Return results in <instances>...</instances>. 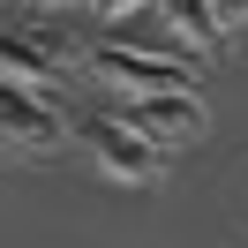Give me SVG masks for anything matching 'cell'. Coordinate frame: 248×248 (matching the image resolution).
Returning a JSON list of instances; mask_svg holds the SVG:
<instances>
[{
	"label": "cell",
	"instance_id": "1",
	"mask_svg": "<svg viewBox=\"0 0 248 248\" xmlns=\"http://www.w3.org/2000/svg\"><path fill=\"white\" fill-rule=\"evenodd\" d=\"M68 143V113L53 106L46 91L0 76V158H46Z\"/></svg>",
	"mask_w": 248,
	"mask_h": 248
},
{
	"label": "cell",
	"instance_id": "2",
	"mask_svg": "<svg viewBox=\"0 0 248 248\" xmlns=\"http://www.w3.org/2000/svg\"><path fill=\"white\" fill-rule=\"evenodd\" d=\"M83 68H91L98 83H113V91H128V98H143V91H196V76H188L173 53H143V46H121V38L91 46Z\"/></svg>",
	"mask_w": 248,
	"mask_h": 248
},
{
	"label": "cell",
	"instance_id": "3",
	"mask_svg": "<svg viewBox=\"0 0 248 248\" xmlns=\"http://www.w3.org/2000/svg\"><path fill=\"white\" fill-rule=\"evenodd\" d=\"M83 143H91V158L113 173V181H128V188H151L158 173H166V143H151L143 128H128L121 113H106V121H83Z\"/></svg>",
	"mask_w": 248,
	"mask_h": 248
},
{
	"label": "cell",
	"instance_id": "4",
	"mask_svg": "<svg viewBox=\"0 0 248 248\" xmlns=\"http://www.w3.org/2000/svg\"><path fill=\"white\" fill-rule=\"evenodd\" d=\"M121 121L173 151V143H196V136H203V98H196V91H143V98L121 106Z\"/></svg>",
	"mask_w": 248,
	"mask_h": 248
},
{
	"label": "cell",
	"instance_id": "5",
	"mask_svg": "<svg viewBox=\"0 0 248 248\" xmlns=\"http://www.w3.org/2000/svg\"><path fill=\"white\" fill-rule=\"evenodd\" d=\"M0 76H16V83H31V91H46V83H61V53H53L38 31L0 23Z\"/></svg>",
	"mask_w": 248,
	"mask_h": 248
},
{
	"label": "cell",
	"instance_id": "6",
	"mask_svg": "<svg viewBox=\"0 0 248 248\" xmlns=\"http://www.w3.org/2000/svg\"><path fill=\"white\" fill-rule=\"evenodd\" d=\"M173 23V38H188V46H211L218 38V16H211V0H158Z\"/></svg>",
	"mask_w": 248,
	"mask_h": 248
},
{
	"label": "cell",
	"instance_id": "7",
	"mask_svg": "<svg viewBox=\"0 0 248 248\" xmlns=\"http://www.w3.org/2000/svg\"><path fill=\"white\" fill-rule=\"evenodd\" d=\"M143 8H158V0H91L98 23H121V16H143Z\"/></svg>",
	"mask_w": 248,
	"mask_h": 248
},
{
	"label": "cell",
	"instance_id": "8",
	"mask_svg": "<svg viewBox=\"0 0 248 248\" xmlns=\"http://www.w3.org/2000/svg\"><path fill=\"white\" fill-rule=\"evenodd\" d=\"M211 16H218V31H241V23H248V0H211Z\"/></svg>",
	"mask_w": 248,
	"mask_h": 248
},
{
	"label": "cell",
	"instance_id": "9",
	"mask_svg": "<svg viewBox=\"0 0 248 248\" xmlns=\"http://www.w3.org/2000/svg\"><path fill=\"white\" fill-rule=\"evenodd\" d=\"M38 8H76V0H38Z\"/></svg>",
	"mask_w": 248,
	"mask_h": 248
}]
</instances>
